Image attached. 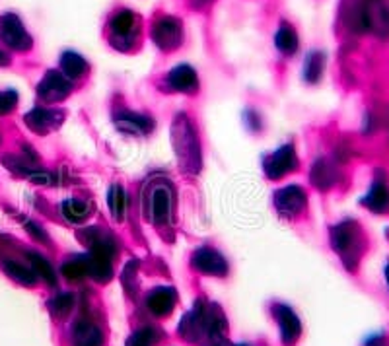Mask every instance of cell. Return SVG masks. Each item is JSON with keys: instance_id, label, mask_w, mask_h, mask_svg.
I'll use <instances>...</instances> for the list:
<instances>
[{"instance_id": "4", "label": "cell", "mask_w": 389, "mask_h": 346, "mask_svg": "<svg viewBox=\"0 0 389 346\" xmlns=\"http://www.w3.org/2000/svg\"><path fill=\"white\" fill-rule=\"evenodd\" d=\"M0 39L14 51H28L33 43L30 33L23 28L22 20L16 14L0 16Z\"/></svg>"}, {"instance_id": "10", "label": "cell", "mask_w": 389, "mask_h": 346, "mask_svg": "<svg viewBox=\"0 0 389 346\" xmlns=\"http://www.w3.org/2000/svg\"><path fill=\"white\" fill-rule=\"evenodd\" d=\"M306 193L302 191V187L298 185H288L284 189H280L275 195V207L279 210L280 216L284 218H292L298 212H302V208L306 207Z\"/></svg>"}, {"instance_id": "22", "label": "cell", "mask_w": 389, "mask_h": 346, "mask_svg": "<svg viewBox=\"0 0 389 346\" xmlns=\"http://www.w3.org/2000/svg\"><path fill=\"white\" fill-rule=\"evenodd\" d=\"M60 210H63V216H65L66 220L73 222V224H80V222L88 218L92 208H90L88 202H84L80 199H66Z\"/></svg>"}, {"instance_id": "32", "label": "cell", "mask_w": 389, "mask_h": 346, "mask_svg": "<svg viewBox=\"0 0 389 346\" xmlns=\"http://www.w3.org/2000/svg\"><path fill=\"white\" fill-rule=\"evenodd\" d=\"M8 60H10V59H8L6 53L0 51V67H2V65H8Z\"/></svg>"}, {"instance_id": "14", "label": "cell", "mask_w": 389, "mask_h": 346, "mask_svg": "<svg viewBox=\"0 0 389 346\" xmlns=\"http://www.w3.org/2000/svg\"><path fill=\"white\" fill-rule=\"evenodd\" d=\"M177 302V294L174 288L169 286H158L154 288L146 298V306L148 310L152 311L154 315L162 317V315H169L171 310L176 308Z\"/></svg>"}, {"instance_id": "21", "label": "cell", "mask_w": 389, "mask_h": 346, "mask_svg": "<svg viewBox=\"0 0 389 346\" xmlns=\"http://www.w3.org/2000/svg\"><path fill=\"white\" fill-rule=\"evenodd\" d=\"M311 183L319 189H329L331 185L337 181V171L325 160H317L316 166L311 168Z\"/></svg>"}, {"instance_id": "9", "label": "cell", "mask_w": 389, "mask_h": 346, "mask_svg": "<svg viewBox=\"0 0 389 346\" xmlns=\"http://www.w3.org/2000/svg\"><path fill=\"white\" fill-rule=\"evenodd\" d=\"M263 168L269 179H280V177H284L287 173L296 170L298 168V158H296L292 144L279 148L275 154L269 156L263 162Z\"/></svg>"}, {"instance_id": "18", "label": "cell", "mask_w": 389, "mask_h": 346, "mask_svg": "<svg viewBox=\"0 0 389 346\" xmlns=\"http://www.w3.org/2000/svg\"><path fill=\"white\" fill-rule=\"evenodd\" d=\"M73 342L74 346H102V331L94 323H90L88 319H80L74 323Z\"/></svg>"}, {"instance_id": "2", "label": "cell", "mask_w": 389, "mask_h": 346, "mask_svg": "<svg viewBox=\"0 0 389 346\" xmlns=\"http://www.w3.org/2000/svg\"><path fill=\"white\" fill-rule=\"evenodd\" d=\"M331 245L341 257L345 259L348 269H353L354 261L360 253V228L351 220L341 222L331 229Z\"/></svg>"}, {"instance_id": "23", "label": "cell", "mask_w": 389, "mask_h": 346, "mask_svg": "<svg viewBox=\"0 0 389 346\" xmlns=\"http://www.w3.org/2000/svg\"><path fill=\"white\" fill-rule=\"evenodd\" d=\"M60 271L68 280H78L88 276V255H76L63 263Z\"/></svg>"}, {"instance_id": "25", "label": "cell", "mask_w": 389, "mask_h": 346, "mask_svg": "<svg viewBox=\"0 0 389 346\" xmlns=\"http://www.w3.org/2000/svg\"><path fill=\"white\" fill-rule=\"evenodd\" d=\"M107 205H110L111 216L117 222L123 220V216H125L127 210V195L125 189H123L121 185H113V187H111L110 195H107Z\"/></svg>"}, {"instance_id": "20", "label": "cell", "mask_w": 389, "mask_h": 346, "mask_svg": "<svg viewBox=\"0 0 389 346\" xmlns=\"http://www.w3.org/2000/svg\"><path fill=\"white\" fill-rule=\"evenodd\" d=\"M275 45L284 55H294L298 51V36L290 23H280L279 31L275 33Z\"/></svg>"}, {"instance_id": "29", "label": "cell", "mask_w": 389, "mask_h": 346, "mask_svg": "<svg viewBox=\"0 0 389 346\" xmlns=\"http://www.w3.org/2000/svg\"><path fill=\"white\" fill-rule=\"evenodd\" d=\"M16 105H18V94L14 90L0 92V115H6L10 111H14Z\"/></svg>"}, {"instance_id": "33", "label": "cell", "mask_w": 389, "mask_h": 346, "mask_svg": "<svg viewBox=\"0 0 389 346\" xmlns=\"http://www.w3.org/2000/svg\"><path fill=\"white\" fill-rule=\"evenodd\" d=\"M385 279H388V286H389V263L388 266H385Z\"/></svg>"}, {"instance_id": "27", "label": "cell", "mask_w": 389, "mask_h": 346, "mask_svg": "<svg viewBox=\"0 0 389 346\" xmlns=\"http://www.w3.org/2000/svg\"><path fill=\"white\" fill-rule=\"evenodd\" d=\"M324 65H325V57L319 51L309 53L306 57V67H304V78L308 82H317L321 78L324 74Z\"/></svg>"}, {"instance_id": "7", "label": "cell", "mask_w": 389, "mask_h": 346, "mask_svg": "<svg viewBox=\"0 0 389 346\" xmlns=\"http://www.w3.org/2000/svg\"><path fill=\"white\" fill-rule=\"evenodd\" d=\"M70 90H73V82L57 70H49L37 86V96L47 104H57L70 94Z\"/></svg>"}, {"instance_id": "8", "label": "cell", "mask_w": 389, "mask_h": 346, "mask_svg": "<svg viewBox=\"0 0 389 346\" xmlns=\"http://www.w3.org/2000/svg\"><path fill=\"white\" fill-rule=\"evenodd\" d=\"M362 22L368 30L378 36H389V2L388 0H366L362 10Z\"/></svg>"}, {"instance_id": "24", "label": "cell", "mask_w": 389, "mask_h": 346, "mask_svg": "<svg viewBox=\"0 0 389 346\" xmlns=\"http://www.w3.org/2000/svg\"><path fill=\"white\" fill-rule=\"evenodd\" d=\"M2 269L6 271L8 276H12L14 280H18L20 284H26V286H33L36 284V273L30 266H23L16 261H4L2 263Z\"/></svg>"}, {"instance_id": "15", "label": "cell", "mask_w": 389, "mask_h": 346, "mask_svg": "<svg viewBox=\"0 0 389 346\" xmlns=\"http://www.w3.org/2000/svg\"><path fill=\"white\" fill-rule=\"evenodd\" d=\"M115 125L119 131L131 134H146L152 131V121L139 113H131V111H121L115 117Z\"/></svg>"}, {"instance_id": "1", "label": "cell", "mask_w": 389, "mask_h": 346, "mask_svg": "<svg viewBox=\"0 0 389 346\" xmlns=\"http://www.w3.org/2000/svg\"><path fill=\"white\" fill-rule=\"evenodd\" d=\"M171 139L176 148L179 166L189 173H195L201 168V150H198V139L195 129L185 115H179L171 129Z\"/></svg>"}, {"instance_id": "17", "label": "cell", "mask_w": 389, "mask_h": 346, "mask_svg": "<svg viewBox=\"0 0 389 346\" xmlns=\"http://www.w3.org/2000/svg\"><path fill=\"white\" fill-rule=\"evenodd\" d=\"M364 207L368 208V210H372V212L375 214H383L389 210V187L385 181H382V179H378V181H374L372 183V187H370V191H368V195L364 197Z\"/></svg>"}, {"instance_id": "28", "label": "cell", "mask_w": 389, "mask_h": 346, "mask_svg": "<svg viewBox=\"0 0 389 346\" xmlns=\"http://www.w3.org/2000/svg\"><path fill=\"white\" fill-rule=\"evenodd\" d=\"M74 306V296L73 294H59L53 298L51 302H49V310H51L53 315L57 317H65L70 313Z\"/></svg>"}, {"instance_id": "30", "label": "cell", "mask_w": 389, "mask_h": 346, "mask_svg": "<svg viewBox=\"0 0 389 346\" xmlns=\"http://www.w3.org/2000/svg\"><path fill=\"white\" fill-rule=\"evenodd\" d=\"M152 331H139L131 340H129V346H150L152 345Z\"/></svg>"}, {"instance_id": "11", "label": "cell", "mask_w": 389, "mask_h": 346, "mask_svg": "<svg viewBox=\"0 0 389 346\" xmlns=\"http://www.w3.org/2000/svg\"><path fill=\"white\" fill-rule=\"evenodd\" d=\"M193 266L198 273L211 274V276H226L228 274L226 259L211 247H201L193 253Z\"/></svg>"}, {"instance_id": "13", "label": "cell", "mask_w": 389, "mask_h": 346, "mask_svg": "<svg viewBox=\"0 0 389 346\" xmlns=\"http://www.w3.org/2000/svg\"><path fill=\"white\" fill-rule=\"evenodd\" d=\"M275 317H277V321H279L282 342L287 346L294 345L302 333L300 319L296 317V313H294L288 306H275Z\"/></svg>"}, {"instance_id": "26", "label": "cell", "mask_w": 389, "mask_h": 346, "mask_svg": "<svg viewBox=\"0 0 389 346\" xmlns=\"http://www.w3.org/2000/svg\"><path fill=\"white\" fill-rule=\"evenodd\" d=\"M28 259H30L33 273L39 274L41 280H45L49 286H55V282H57V274H55V269L51 266V263H49L45 257H41V255H37V253H28Z\"/></svg>"}, {"instance_id": "12", "label": "cell", "mask_w": 389, "mask_h": 346, "mask_svg": "<svg viewBox=\"0 0 389 346\" xmlns=\"http://www.w3.org/2000/svg\"><path fill=\"white\" fill-rule=\"evenodd\" d=\"M63 119L65 115L57 109H45V107H36V109H31L23 121H26V125L30 126L33 133L45 134L53 131V129H57V126L63 123Z\"/></svg>"}, {"instance_id": "19", "label": "cell", "mask_w": 389, "mask_h": 346, "mask_svg": "<svg viewBox=\"0 0 389 346\" xmlns=\"http://www.w3.org/2000/svg\"><path fill=\"white\" fill-rule=\"evenodd\" d=\"M60 68H63V72L66 74L68 80H76V78H80L82 74L88 70V63L82 59L78 53L66 51L60 57Z\"/></svg>"}, {"instance_id": "16", "label": "cell", "mask_w": 389, "mask_h": 346, "mask_svg": "<svg viewBox=\"0 0 389 346\" xmlns=\"http://www.w3.org/2000/svg\"><path fill=\"white\" fill-rule=\"evenodd\" d=\"M168 84L176 92H195L198 88L197 72L189 65H179L169 72Z\"/></svg>"}, {"instance_id": "5", "label": "cell", "mask_w": 389, "mask_h": 346, "mask_svg": "<svg viewBox=\"0 0 389 346\" xmlns=\"http://www.w3.org/2000/svg\"><path fill=\"white\" fill-rule=\"evenodd\" d=\"M110 30L113 43L121 49H127L134 41V36L139 30V18L131 10H119L117 14L111 18Z\"/></svg>"}, {"instance_id": "31", "label": "cell", "mask_w": 389, "mask_h": 346, "mask_svg": "<svg viewBox=\"0 0 389 346\" xmlns=\"http://www.w3.org/2000/svg\"><path fill=\"white\" fill-rule=\"evenodd\" d=\"M26 228L30 229V234H33L36 239H39V242H47V234H45L43 229L39 228V226H36L33 222H28V224H26Z\"/></svg>"}, {"instance_id": "3", "label": "cell", "mask_w": 389, "mask_h": 346, "mask_svg": "<svg viewBox=\"0 0 389 346\" xmlns=\"http://www.w3.org/2000/svg\"><path fill=\"white\" fill-rule=\"evenodd\" d=\"M146 218L156 224H166L171 220L174 210V191L166 183H154L146 191Z\"/></svg>"}, {"instance_id": "6", "label": "cell", "mask_w": 389, "mask_h": 346, "mask_svg": "<svg viewBox=\"0 0 389 346\" xmlns=\"http://www.w3.org/2000/svg\"><path fill=\"white\" fill-rule=\"evenodd\" d=\"M152 39L164 51H174L183 41V28L176 18L162 16L160 20H156L152 28Z\"/></svg>"}]
</instances>
